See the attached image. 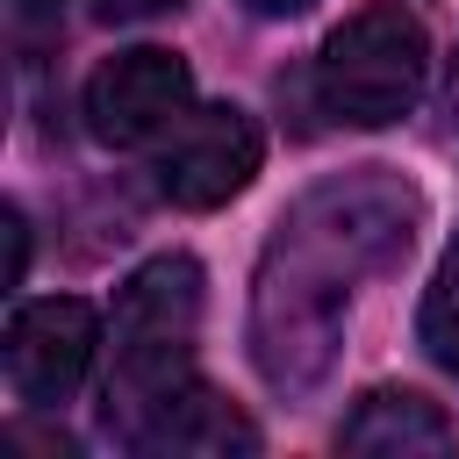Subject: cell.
Returning a JSON list of instances; mask_svg holds the SVG:
<instances>
[{
  "instance_id": "obj_10",
  "label": "cell",
  "mask_w": 459,
  "mask_h": 459,
  "mask_svg": "<svg viewBox=\"0 0 459 459\" xmlns=\"http://www.w3.org/2000/svg\"><path fill=\"white\" fill-rule=\"evenodd\" d=\"M165 7H179V0H100L108 22H143V14H165Z\"/></svg>"
},
{
  "instance_id": "obj_7",
  "label": "cell",
  "mask_w": 459,
  "mask_h": 459,
  "mask_svg": "<svg viewBox=\"0 0 459 459\" xmlns=\"http://www.w3.org/2000/svg\"><path fill=\"white\" fill-rule=\"evenodd\" d=\"M337 445L344 452H452V423H445V409L437 402H423V394H409V387H373L351 416H344V430H337Z\"/></svg>"
},
{
  "instance_id": "obj_3",
  "label": "cell",
  "mask_w": 459,
  "mask_h": 459,
  "mask_svg": "<svg viewBox=\"0 0 459 459\" xmlns=\"http://www.w3.org/2000/svg\"><path fill=\"white\" fill-rule=\"evenodd\" d=\"M258 158H265L258 122L237 100H222V108H186L158 136V165L151 172H158V194L172 208H222L258 179Z\"/></svg>"
},
{
  "instance_id": "obj_8",
  "label": "cell",
  "mask_w": 459,
  "mask_h": 459,
  "mask_svg": "<svg viewBox=\"0 0 459 459\" xmlns=\"http://www.w3.org/2000/svg\"><path fill=\"white\" fill-rule=\"evenodd\" d=\"M416 337H423L430 366L459 380V237L445 244V258H437V273H430V294H423Z\"/></svg>"
},
{
  "instance_id": "obj_4",
  "label": "cell",
  "mask_w": 459,
  "mask_h": 459,
  "mask_svg": "<svg viewBox=\"0 0 459 459\" xmlns=\"http://www.w3.org/2000/svg\"><path fill=\"white\" fill-rule=\"evenodd\" d=\"M79 108H86V129L108 151H136V143H158L194 108V72H186L179 50L136 43V50H115L108 65H93Z\"/></svg>"
},
{
  "instance_id": "obj_1",
  "label": "cell",
  "mask_w": 459,
  "mask_h": 459,
  "mask_svg": "<svg viewBox=\"0 0 459 459\" xmlns=\"http://www.w3.org/2000/svg\"><path fill=\"white\" fill-rule=\"evenodd\" d=\"M194 337H201V265L186 251L136 265L115 301V380H108V416L122 409L129 437L158 402H172L194 380Z\"/></svg>"
},
{
  "instance_id": "obj_2",
  "label": "cell",
  "mask_w": 459,
  "mask_h": 459,
  "mask_svg": "<svg viewBox=\"0 0 459 459\" xmlns=\"http://www.w3.org/2000/svg\"><path fill=\"white\" fill-rule=\"evenodd\" d=\"M423 79H430V36L402 0H373L344 14L316 50V100L359 129L402 122L423 100Z\"/></svg>"
},
{
  "instance_id": "obj_6",
  "label": "cell",
  "mask_w": 459,
  "mask_h": 459,
  "mask_svg": "<svg viewBox=\"0 0 459 459\" xmlns=\"http://www.w3.org/2000/svg\"><path fill=\"white\" fill-rule=\"evenodd\" d=\"M136 445L143 452H179V459H230V452H258V430L215 387H194L186 380L172 402H158L136 423Z\"/></svg>"
},
{
  "instance_id": "obj_9",
  "label": "cell",
  "mask_w": 459,
  "mask_h": 459,
  "mask_svg": "<svg viewBox=\"0 0 459 459\" xmlns=\"http://www.w3.org/2000/svg\"><path fill=\"white\" fill-rule=\"evenodd\" d=\"M22 265H29V222L7 208V287H22Z\"/></svg>"
},
{
  "instance_id": "obj_11",
  "label": "cell",
  "mask_w": 459,
  "mask_h": 459,
  "mask_svg": "<svg viewBox=\"0 0 459 459\" xmlns=\"http://www.w3.org/2000/svg\"><path fill=\"white\" fill-rule=\"evenodd\" d=\"M244 7H251V14H265V22H280V14H301L308 0H244Z\"/></svg>"
},
{
  "instance_id": "obj_5",
  "label": "cell",
  "mask_w": 459,
  "mask_h": 459,
  "mask_svg": "<svg viewBox=\"0 0 459 459\" xmlns=\"http://www.w3.org/2000/svg\"><path fill=\"white\" fill-rule=\"evenodd\" d=\"M93 351H100V316L72 294H50V301H22L7 316V387L36 409H57L72 402V387L93 373Z\"/></svg>"
}]
</instances>
